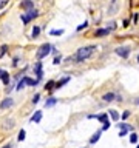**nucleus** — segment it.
<instances>
[{
    "instance_id": "obj_34",
    "label": "nucleus",
    "mask_w": 139,
    "mask_h": 148,
    "mask_svg": "<svg viewBox=\"0 0 139 148\" xmlns=\"http://www.w3.org/2000/svg\"><path fill=\"white\" fill-rule=\"evenodd\" d=\"M59 62H60V57H54V63H56V65H57V63H59Z\"/></svg>"
},
{
    "instance_id": "obj_22",
    "label": "nucleus",
    "mask_w": 139,
    "mask_h": 148,
    "mask_svg": "<svg viewBox=\"0 0 139 148\" xmlns=\"http://www.w3.org/2000/svg\"><path fill=\"white\" fill-rule=\"evenodd\" d=\"M130 142H131V144H136V142H138V136H136L135 133L130 136Z\"/></svg>"
},
{
    "instance_id": "obj_36",
    "label": "nucleus",
    "mask_w": 139,
    "mask_h": 148,
    "mask_svg": "<svg viewBox=\"0 0 139 148\" xmlns=\"http://www.w3.org/2000/svg\"><path fill=\"white\" fill-rule=\"evenodd\" d=\"M138 62H139V57H138Z\"/></svg>"
},
{
    "instance_id": "obj_11",
    "label": "nucleus",
    "mask_w": 139,
    "mask_h": 148,
    "mask_svg": "<svg viewBox=\"0 0 139 148\" xmlns=\"http://www.w3.org/2000/svg\"><path fill=\"white\" fill-rule=\"evenodd\" d=\"M40 119H42V111H36L34 116L31 117V120H33V122H36V123H37V122H40Z\"/></svg>"
},
{
    "instance_id": "obj_33",
    "label": "nucleus",
    "mask_w": 139,
    "mask_h": 148,
    "mask_svg": "<svg viewBox=\"0 0 139 148\" xmlns=\"http://www.w3.org/2000/svg\"><path fill=\"white\" fill-rule=\"evenodd\" d=\"M5 5H6V2H5V0H0V9H2Z\"/></svg>"
},
{
    "instance_id": "obj_1",
    "label": "nucleus",
    "mask_w": 139,
    "mask_h": 148,
    "mask_svg": "<svg viewBox=\"0 0 139 148\" xmlns=\"http://www.w3.org/2000/svg\"><path fill=\"white\" fill-rule=\"evenodd\" d=\"M94 52H96V46H94V45L84 46V48L77 49V52H76V56H74V57H68V62H71V60H74V62H82V60H87L88 57H91Z\"/></svg>"
},
{
    "instance_id": "obj_32",
    "label": "nucleus",
    "mask_w": 139,
    "mask_h": 148,
    "mask_svg": "<svg viewBox=\"0 0 139 148\" xmlns=\"http://www.w3.org/2000/svg\"><path fill=\"white\" fill-rule=\"evenodd\" d=\"M128 116H130V111H124V114H122V117H124V119H127Z\"/></svg>"
},
{
    "instance_id": "obj_2",
    "label": "nucleus",
    "mask_w": 139,
    "mask_h": 148,
    "mask_svg": "<svg viewBox=\"0 0 139 148\" xmlns=\"http://www.w3.org/2000/svg\"><path fill=\"white\" fill-rule=\"evenodd\" d=\"M50 51H51V45H48V43H43V45L39 48L37 54H36V57H37L39 60H42L43 57H47V56L50 54Z\"/></svg>"
},
{
    "instance_id": "obj_16",
    "label": "nucleus",
    "mask_w": 139,
    "mask_h": 148,
    "mask_svg": "<svg viewBox=\"0 0 139 148\" xmlns=\"http://www.w3.org/2000/svg\"><path fill=\"white\" fill-rule=\"evenodd\" d=\"M108 33H110V31H108L107 28H105V29H97V31H96V35H97V37H102V35H107Z\"/></svg>"
},
{
    "instance_id": "obj_3",
    "label": "nucleus",
    "mask_w": 139,
    "mask_h": 148,
    "mask_svg": "<svg viewBox=\"0 0 139 148\" xmlns=\"http://www.w3.org/2000/svg\"><path fill=\"white\" fill-rule=\"evenodd\" d=\"M34 17H37V11H36L34 8H33V9L26 11V14L20 16V19H22V22H23V23H28V22H30L31 19H34Z\"/></svg>"
},
{
    "instance_id": "obj_35",
    "label": "nucleus",
    "mask_w": 139,
    "mask_h": 148,
    "mask_svg": "<svg viewBox=\"0 0 139 148\" xmlns=\"http://www.w3.org/2000/svg\"><path fill=\"white\" fill-rule=\"evenodd\" d=\"M3 148H11V144H9V145H5Z\"/></svg>"
},
{
    "instance_id": "obj_28",
    "label": "nucleus",
    "mask_w": 139,
    "mask_h": 148,
    "mask_svg": "<svg viewBox=\"0 0 139 148\" xmlns=\"http://www.w3.org/2000/svg\"><path fill=\"white\" fill-rule=\"evenodd\" d=\"M97 119H99L101 122H105V120H107V114H101V116H97Z\"/></svg>"
},
{
    "instance_id": "obj_25",
    "label": "nucleus",
    "mask_w": 139,
    "mask_h": 148,
    "mask_svg": "<svg viewBox=\"0 0 139 148\" xmlns=\"http://www.w3.org/2000/svg\"><path fill=\"white\" fill-rule=\"evenodd\" d=\"M108 26H110V28H107L108 31H113V29H116V23H114V22H111V23H110Z\"/></svg>"
},
{
    "instance_id": "obj_24",
    "label": "nucleus",
    "mask_w": 139,
    "mask_h": 148,
    "mask_svg": "<svg viewBox=\"0 0 139 148\" xmlns=\"http://www.w3.org/2000/svg\"><path fill=\"white\" fill-rule=\"evenodd\" d=\"M6 49H8V46H6V45H3V46H2V49H0V57H3V56H5Z\"/></svg>"
},
{
    "instance_id": "obj_5",
    "label": "nucleus",
    "mask_w": 139,
    "mask_h": 148,
    "mask_svg": "<svg viewBox=\"0 0 139 148\" xmlns=\"http://www.w3.org/2000/svg\"><path fill=\"white\" fill-rule=\"evenodd\" d=\"M118 11H119V3H118V0H113V2H111V6L108 8V14L113 16V14H116Z\"/></svg>"
},
{
    "instance_id": "obj_19",
    "label": "nucleus",
    "mask_w": 139,
    "mask_h": 148,
    "mask_svg": "<svg viewBox=\"0 0 139 148\" xmlns=\"http://www.w3.org/2000/svg\"><path fill=\"white\" fill-rule=\"evenodd\" d=\"M68 80H70V77H65V79H62L60 82H57V83H56V88H60L62 85H65V83L68 82Z\"/></svg>"
},
{
    "instance_id": "obj_20",
    "label": "nucleus",
    "mask_w": 139,
    "mask_h": 148,
    "mask_svg": "<svg viewBox=\"0 0 139 148\" xmlns=\"http://www.w3.org/2000/svg\"><path fill=\"white\" fill-rule=\"evenodd\" d=\"M110 116H111V119H113V120H118V119H119V114H118L114 110H110Z\"/></svg>"
},
{
    "instance_id": "obj_13",
    "label": "nucleus",
    "mask_w": 139,
    "mask_h": 148,
    "mask_svg": "<svg viewBox=\"0 0 139 148\" xmlns=\"http://www.w3.org/2000/svg\"><path fill=\"white\" fill-rule=\"evenodd\" d=\"M23 79H25V83H26V85H31V86H34V85L39 83V80H33V79H30V77H23Z\"/></svg>"
},
{
    "instance_id": "obj_6",
    "label": "nucleus",
    "mask_w": 139,
    "mask_h": 148,
    "mask_svg": "<svg viewBox=\"0 0 139 148\" xmlns=\"http://www.w3.org/2000/svg\"><path fill=\"white\" fill-rule=\"evenodd\" d=\"M20 6H22V9H25V11H30V9L34 8V3H33L31 0H22Z\"/></svg>"
},
{
    "instance_id": "obj_4",
    "label": "nucleus",
    "mask_w": 139,
    "mask_h": 148,
    "mask_svg": "<svg viewBox=\"0 0 139 148\" xmlns=\"http://www.w3.org/2000/svg\"><path fill=\"white\" fill-rule=\"evenodd\" d=\"M116 52L124 57V59H127L128 57V54H130V48H127V46H119V48H116Z\"/></svg>"
},
{
    "instance_id": "obj_30",
    "label": "nucleus",
    "mask_w": 139,
    "mask_h": 148,
    "mask_svg": "<svg viewBox=\"0 0 139 148\" xmlns=\"http://www.w3.org/2000/svg\"><path fill=\"white\" fill-rule=\"evenodd\" d=\"M62 33H63L62 29H59V31H51V34H53V35H60Z\"/></svg>"
},
{
    "instance_id": "obj_8",
    "label": "nucleus",
    "mask_w": 139,
    "mask_h": 148,
    "mask_svg": "<svg viewBox=\"0 0 139 148\" xmlns=\"http://www.w3.org/2000/svg\"><path fill=\"white\" fill-rule=\"evenodd\" d=\"M36 76H37V80L42 79V63L40 62L36 63Z\"/></svg>"
},
{
    "instance_id": "obj_27",
    "label": "nucleus",
    "mask_w": 139,
    "mask_h": 148,
    "mask_svg": "<svg viewBox=\"0 0 139 148\" xmlns=\"http://www.w3.org/2000/svg\"><path fill=\"white\" fill-rule=\"evenodd\" d=\"M87 25H88V22H84V23H82L80 26H77V31H82V29H84V28H85Z\"/></svg>"
},
{
    "instance_id": "obj_26",
    "label": "nucleus",
    "mask_w": 139,
    "mask_h": 148,
    "mask_svg": "<svg viewBox=\"0 0 139 148\" xmlns=\"http://www.w3.org/2000/svg\"><path fill=\"white\" fill-rule=\"evenodd\" d=\"M119 128H121V130H130V127H128L127 123H119Z\"/></svg>"
},
{
    "instance_id": "obj_31",
    "label": "nucleus",
    "mask_w": 139,
    "mask_h": 148,
    "mask_svg": "<svg viewBox=\"0 0 139 148\" xmlns=\"http://www.w3.org/2000/svg\"><path fill=\"white\" fill-rule=\"evenodd\" d=\"M39 99H40V96H39V94H36L34 99H33V103H37V102H39Z\"/></svg>"
},
{
    "instance_id": "obj_17",
    "label": "nucleus",
    "mask_w": 139,
    "mask_h": 148,
    "mask_svg": "<svg viewBox=\"0 0 139 148\" xmlns=\"http://www.w3.org/2000/svg\"><path fill=\"white\" fill-rule=\"evenodd\" d=\"M99 137H101V131H97L94 136H93V137H91V139H90V144H94V142H97V140H99Z\"/></svg>"
},
{
    "instance_id": "obj_18",
    "label": "nucleus",
    "mask_w": 139,
    "mask_h": 148,
    "mask_svg": "<svg viewBox=\"0 0 139 148\" xmlns=\"http://www.w3.org/2000/svg\"><path fill=\"white\" fill-rule=\"evenodd\" d=\"M54 86H56V82H54V80H50V82H48L47 85H45V90H48V91H51V90L54 88Z\"/></svg>"
},
{
    "instance_id": "obj_10",
    "label": "nucleus",
    "mask_w": 139,
    "mask_h": 148,
    "mask_svg": "<svg viewBox=\"0 0 139 148\" xmlns=\"http://www.w3.org/2000/svg\"><path fill=\"white\" fill-rule=\"evenodd\" d=\"M13 127H14V120H13V119H6V120H5L3 128H5V130H11Z\"/></svg>"
},
{
    "instance_id": "obj_7",
    "label": "nucleus",
    "mask_w": 139,
    "mask_h": 148,
    "mask_svg": "<svg viewBox=\"0 0 139 148\" xmlns=\"http://www.w3.org/2000/svg\"><path fill=\"white\" fill-rule=\"evenodd\" d=\"M13 103H14V100L11 97H8V99H3V102L0 103V108L2 110H6V108H11L13 106Z\"/></svg>"
},
{
    "instance_id": "obj_21",
    "label": "nucleus",
    "mask_w": 139,
    "mask_h": 148,
    "mask_svg": "<svg viewBox=\"0 0 139 148\" xmlns=\"http://www.w3.org/2000/svg\"><path fill=\"white\" fill-rule=\"evenodd\" d=\"M25 85H26V83H25V79H22V80L19 82V85H17V90L19 91H22V90L25 88Z\"/></svg>"
},
{
    "instance_id": "obj_15",
    "label": "nucleus",
    "mask_w": 139,
    "mask_h": 148,
    "mask_svg": "<svg viewBox=\"0 0 139 148\" xmlns=\"http://www.w3.org/2000/svg\"><path fill=\"white\" fill-rule=\"evenodd\" d=\"M114 99V94L113 93H107V94H104V100L105 102H111Z\"/></svg>"
},
{
    "instance_id": "obj_12",
    "label": "nucleus",
    "mask_w": 139,
    "mask_h": 148,
    "mask_svg": "<svg viewBox=\"0 0 139 148\" xmlns=\"http://www.w3.org/2000/svg\"><path fill=\"white\" fill-rule=\"evenodd\" d=\"M56 102H57V100H56L54 97H50L47 102H45V106H47V108H50V106H53V105H56Z\"/></svg>"
},
{
    "instance_id": "obj_14",
    "label": "nucleus",
    "mask_w": 139,
    "mask_h": 148,
    "mask_svg": "<svg viewBox=\"0 0 139 148\" xmlns=\"http://www.w3.org/2000/svg\"><path fill=\"white\" fill-rule=\"evenodd\" d=\"M39 34H40V26H34V28H33V33H31V35H33V39H36V37H39Z\"/></svg>"
},
{
    "instance_id": "obj_23",
    "label": "nucleus",
    "mask_w": 139,
    "mask_h": 148,
    "mask_svg": "<svg viewBox=\"0 0 139 148\" xmlns=\"http://www.w3.org/2000/svg\"><path fill=\"white\" fill-rule=\"evenodd\" d=\"M19 140H20V142L25 140V131H23V130H20V133H19Z\"/></svg>"
},
{
    "instance_id": "obj_9",
    "label": "nucleus",
    "mask_w": 139,
    "mask_h": 148,
    "mask_svg": "<svg viewBox=\"0 0 139 148\" xmlns=\"http://www.w3.org/2000/svg\"><path fill=\"white\" fill-rule=\"evenodd\" d=\"M0 77H2V80H3L5 85H8V83H9V74H8L6 71H2V69H0Z\"/></svg>"
},
{
    "instance_id": "obj_29",
    "label": "nucleus",
    "mask_w": 139,
    "mask_h": 148,
    "mask_svg": "<svg viewBox=\"0 0 139 148\" xmlns=\"http://www.w3.org/2000/svg\"><path fill=\"white\" fill-rule=\"evenodd\" d=\"M108 128H110V122H108V120H105V122H104V127H102V130H108Z\"/></svg>"
},
{
    "instance_id": "obj_37",
    "label": "nucleus",
    "mask_w": 139,
    "mask_h": 148,
    "mask_svg": "<svg viewBox=\"0 0 139 148\" xmlns=\"http://www.w3.org/2000/svg\"><path fill=\"white\" fill-rule=\"evenodd\" d=\"M136 148H139V145H138V147H136Z\"/></svg>"
}]
</instances>
